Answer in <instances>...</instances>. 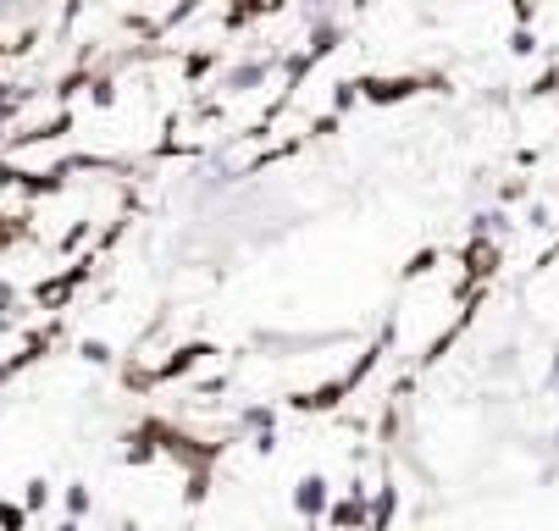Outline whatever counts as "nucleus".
I'll return each instance as SVG.
<instances>
[{
    "label": "nucleus",
    "instance_id": "nucleus-1",
    "mask_svg": "<svg viewBox=\"0 0 559 531\" xmlns=\"http://www.w3.org/2000/svg\"><path fill=\"white\" fill-rule=\"evenodd\" d=\"M554 383H559V371H554Z\"/></svg>",
    "mask_w": 559,
    "mask_h": 531
}]
</instances>
